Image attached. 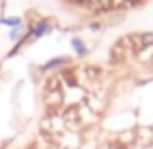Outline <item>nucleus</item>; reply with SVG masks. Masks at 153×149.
<instances>
[{"mask_svg":"<svg viewBox=\"0 0 153 149\" xmlns=\"http://www.w3.org/2000/svg\"><path fill=\"white\" fill-rule=\"evenodd\" d=\"M56 31V23L52 18H37L29 21V41L35 43L43 37H49Z\"/></svg>","mask_w":153,"mask_h":149,"instance_id":"f257e3e1","label":"nucleus"},{"mask_svg":"<svg viewBox=\"0 0 153 149\" xmlns=\"http://www.w3.org/2000/svg\"><path fill=\"white\" fill-rule=\"evenodd\" d=\"M74 64L70 54H56V56H51L47 58L45 62L39 66V74L41 76H47V74H54V72H60V70H66Z\"/></svg>","mask_w":153,"mask_h":149,"instance_id":"f03ea898","label":"nucleus"},{"mask_svg":"<svg viewBox=\"0 0 153 149\" xmlns=\"http://www.w3.org/2000/svg\"><path fill=\"white\" fill-rule=\"evenodd\" d=\"M27 33H29V21L22 23L18 27H12V29H6V39H8V43L16 45V43L23 41L27 37Z\"/></svg>","mask_w":153,"mask_h":149,"instance_id":"7ed1b4c3","label":"nucleus"},{"mask_svg":"<svg viewBox=\"0 0 153 149\" xmlns=\"http://www.w3.org/2000/svg\"><path fill=\"white\" fill-rule=\"evenodd\" d=\"M70 47H72V52H74L78 58H85L89 54V47H87L85 39L79 37V35H72L70 37Z\"/></svg>","mask_w":153,"mask_h":149,"instance_id":"20e7f679","label":"nucleus"},{"mask_svg":"<svg viewBox=\"0 0 153 149\" xmlns=\"http://www.w3.org/2000/svg\"><path fill=\"white\" fill-rule=\"evenodd\" d=\"M27 19L19 14H12V16H2L0 18V27H6V29H12V27H18L22 23H25Z\"/></svg>","mask_w":153,"mask_h":149,"instance_id":"39448f33","label":"nucleus"},{"mask_svg":"<svg viewBox=\"0 0 153 149\" xmlns=\"http://www.w3.org/2000/svg\"><path fill=\"white\" fill-rule=\"evenodd\" d=\"M29 149H39V147H35V145H33V147H29Z\"/></svg>","mask_w":153,"mask_h":149,"instance_id":"423d86ee","label":"nucleus"}]
</instances>
